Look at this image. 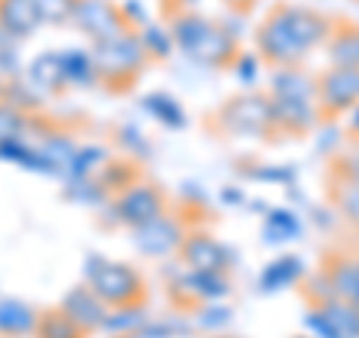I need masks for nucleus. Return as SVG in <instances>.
I'll return each mask as SVG.
<instances>
[{"label": "nucleus", "instance_id": "nucleus-18", "mask_svg": "<svg viewBox=\"0 0 359 338\" xmlns=\"http://www.w3.org/2000/svg\"><path fill=\"white\" fill-rule=\"evenodd\" d=\"M33 335H36V338H84L87 332L63 309H51V311L39 314Z\"/></svg>", "mask_w": 359, "mask_h": 338}, {"label": "nucleus", "instance_id": "nucleus-23", "mask_svg": "<svg viewBox=\"0 0 359 338\" xmlns=\"http://www.w3.org/2000/svg\"><path fill=\"white\" fill-rule=\"evenodd\" d=\"M192 290L198 299H219L228 294V281H224L222 273H192Z\"/></svg>", "mask_w": 359, "mask_h": 338}, {"label": "nucleus", "instance_id": "nucleus-24", "mask_svg": "<svg viewBox=\"0 0 359 338\" xmlns=\"http://www.w3.org/2000/svg\"><path fill=\"white\" fill-rule=\"evenodd\" d=\"M297 273H299V261H294V257H285V261L266 266L261 285L266 290H276V288H282V285H290V281L297 278Z\"/></svg>", "mask_w": 359, "mask_h": 338}, {"label": "nucleus", "instance_id": "nucleus-16", "mask_svg": "<svg viewBox=\"0 0 359 338\" xmlns=\"http://www.w3.org/2000/svg\"><path fill=\"white\" fill-rule=\"evenodd\" d=\"M39 314L18 299H0V332L4 335H27L36 330Z\"/></svg>", "mask_w": 359, "mask_h": 338}, {"label": "nucleus", "instance_id": "nucleus-5", "mask_svg": "<svg viewBox=\"0 0 359 338\" xmlns=\"http://www.w3.org/2000/svg\"><path fill=\"white\" fill-rule=\"evenodd\" d=\"M216 120L222 123L224 132L231 135H252V138H261V135L276 132L273 123V102L266 96H237L231 102H224L219 108Z\"/></svg>", "mask_w": 359, "mask_h": 338}, {"label": "nucleus", "instance_id": "nucleus-15", "mask_svg": "<svg viewBox=\"0 0 359 338\" xmlns=\"http://www.w3.org/2000/svg\"><path fill=\"white\" fill-rule=\"evenodd\" d=\"M314 309L332 323V330L341 338H359V309L356 306L330 294V297H320Z\"/></svg>", "mask_w": 359, "mask_h": 338}, {"label": "nucleus", "instance_id": "nucleus-13", "mask_svg": "<svg viewBox=\"0 0 359 338\" xmlns=\"http://www.w3.org/2000/svg\"><path fill=\"white\" fill-rule=\"evenodd\" d=\"M42 25L36 0H0V30L13 39H25Z\"/></svg>", "mask_w": 359, "mask_h": 338}, {"label": "nucleus", "instance_id": "nucleus-26", "mask_svg": "<svg viewBox=\"0 0 359 338\" xmlns=\"http://www.w3.org/2000/svg\"><path fill=\"white\" fill-rule=\"evenodd\" d=\"M147 105H150L153 114H159L168 123V126H180V123H183V111H177V105L168 96H150Z\"/></svg>", "mask_w": 359, "mask_h": 338}, {"label": "nucleus", "instance_id": "nucleus-7", "mask_svg": "<svg viewBox=\"0 0 359 338\" xmlns=\"http://www.w3.org/2000/svg\"><path fill=\"white\" fill-rule=\"evenodd\" d=\"M72 21L93 42H105L111 36H120V33L132 30L129 15L120 6L111 4V0H78Z\"/></svg>", "mask_w": 359, "mask_h": 338}, {"label": "nucleus", "instance_id": "nucleus-9", "mask_svg": "<svg viewBox=\"0 0 359 338\" xmlns=\"http://www.w3.org/2000/svg\"><path fill=\"white\" fill-rule=\"evenodd\" d=\"M135 243H138V249L150 257H165L171 252H180V245H183V228H180V222L171 219V216H159L147 224H141V228L132 231Z\"/></svg>", "mask_w": 359, "mask_h": 338}, {"label": "nucleus", "instance_id": "nucleus-3", "mask_svg": "<svg viewBox=\"0 0 359 338\" xmlns=\"http://www.w3.org/2000/svg\"><path fill=\"white\" fill-rule=\"evenodd\" d=\"M150 60V51L144 45L141 33H120L105 42H96L93 51V66L99 81H105L111 90H126L138 81V72L144 69V63Z\"/></svg>", "mask_w": 359, "mask_h": 338}, {"label": "nucleus", "instance_id": "nucleus-22", "mask_svg": "<svg viewBox=\"0 0 359 338\" xmlns=\"http://www.w3.org/2000/svg\"><path fill=\"white\" fill-rule=\"evenodd\" d=\"M27 129V120L21 114V108L13 99H0V144L21 138Z\"/></svg>", "mask_w": 359, "mask_h": 338}, {"label": "nucleus", "instance_id": "nucleus-10", "mask_svg": "<svg viewBox=\"0 0 359 338\" xmlns=\"http://www.w3.org/2000/svg\"><path fill=\"white\" fill-rule=\"evenodd\" d=\"M330 294L359 309V255H330L320 269Z\"/></svg>", "mask_w": 359, "mask_h": 338}, {"label": "nucleus", "instance_id": "nucleus-11", "mask_svg": "<svg viewBox=\"0 0 359 338\" xmlns=\"http://www.w3.org/2000/svg\"><path fill=\"white\" fill-rule=\"evenodd\" d=\"M180 257L192 273H224L228 255L210 234H189L180 245Z\"/></svg>", "mask_w": 359, "mask_h": 338}, {"label": "nucleus", "instance_id": "nucleus-17", "mask_svg": "<svg viewBox=\"0 0 359 338\" xmlns=\"http://www.w3.org/2000/svg\"><path fill=\"white\" fill-rule=\"evenodd\" d=\"M330 198L341 216L359 228V180L330 174Z\"/></svg>", "mask_w": 359, "mask_h": 338}, {"label": "nucleus", "instance_id": "nucleus-1", "mask_svg": "<svg viewBox=\"0 0 359 338\" xmlns=\"http://www.w3.org/2000/svg\"><path fill=\"white\" fill-rule=\"evenodd\" d=\"M330 18L309 6L278 4L257 27V51L273 66H297L318 42L327 39Z\"/></svg>", "mask_w": 359, "mask_h": 338}, {"label": "nucleus", "instance_id": "nucleus-28", "mask_svg": "<svg viewBox=\"0 0 359 338\" xmlns=\"http://www.w3.org/2000/svg\"><path fill=\"white\" fill-rule=\"evenodd\" d=\"M306 323H309V330L314 332V338H341L339 332L332 330V323H330L327 318H323V314H320L318 309H311V311H309Z\"/></svg>", "mask_w": 359, "mask_h": 338}, {"label": "nucleus", "instance_id": "nucleus-21", "mask_svg": "<svg viewBox=\"0 0 359 338\" xmlns=\"http://www.w3.org/2000/svg\"><path fill=\"white\" fill-rule=\"evenodd\" d=\"M60 60H63V75H66V81H72V84H93L96 81V66H93V54H84V51H78V48H69V51H63L60 54Z\"/></svg>", "mask_w": 359, "mask_h": 338}, {"label": "nucleus", "instance_id": "nucleus-4", "mask_svg": "<svg viewBox=\"0 0 359 338\" xmlns=\"http://www.w3.org/2000/svg\"><path fill=\"white\" fill-rule=\"evenodd\" d=\"M90 290L108 309H132V306H141L144 297H147L144 278L126 264H102L99 269H93Z\"/></svg>", "mask_w": 359, "mask_h": 338}, {"label": "nucleus", "instance_id": "nucleus-29", "mask_svg": "<svg viewBox=\"0 0 359 338\" xmlns=\"http://www.w3.org/2000/svg\"><path fill=\"white\" fill-rule=\"evenodd\" d=\"M231 9H237V13H249V9L255 6V0H228Z\"/></svg>", "mask_w": 359, "mask_h": 338}, {"label": "nucleus", "instance_id": "nucleus-20", "mask_svg": "<svg viewBox=\"0 0 359 338\" xmlns=\"http://www.w3.org/2000/svg\"><path fill=\"white\" fill-rule=\"evenodd\" d=\"M330 58L332 66H353V69H359V27L347 25L335 30V36L330 39Z\"/></svg>", "mask_w": 359, "mask_h": 338}, {"label": "nucleus", "instance_id": "nucleus-12", "mask_svg": "<svg viewBox=\"0 0 359 338\" xmlns=\"http://www.w3.org/2000/svg\"><path fill=\"white\" fill-rule=\"evenodd\" d=\"M60 309L69 314V318L81 326L84 332H93V330H99V326L108 323V306L93 294V290H90V285L87 288H75L72 294L60 302Z\"/></svg>", "mask_w": 359, "mask_h": 338}, {"label": "nucleus", "instance_id": "nucleus-30", "mask_svg": "<svg viewBox=\"0 0 359 338\" xmlns=\"http://www.w3.org/2000/svg\"><path fill=\"white\" fill-rule=\"evenodd\" d=\"M347 129H351L353 138H359V105L353 108V114H351V123H347Z\"/></svg>", "mask_w": 359, "mask_h": 338}, {"label": "nucleus", "instance_id": "nucleus-31", "mask_svg": "<svg viewBox=\"0 0 359 338\" xmlns=\"http://www.w3.org/2000/svg\"><path fill=\"white\" fill-rule=\"evenodd\" d=\"M0 99H6V81L0 78Z\"/></svg>", "mask_w": 359, "mask_h": 338}, {"label": "nucleus", "instance_id": "nucleus-2", "mask_svg": "<svg viewBox=\"0 0 359 338\" xmlns=\"http://www.w3.org/2000/svg\"><path fill=\"white\" fill-rule=\"evenodd\" d=\"M171 36L189 58L198 60L201 66H210V69L228 66L233 60V51H237L228 33L207 21L204 15H198L195 9H180L174 15Z\"/></svg>", "mask_w": 359, "mask_h": 338}, {"label": "nucleus", "instance_id": "nucleus-19", "mask_svg": "<svg viewBox=\"0 0 359 338\" xmlns=\"http://www.w3.org/2000/svg\"><path fill=\"white\" fill-rule=\"evenodd\" d=\"M30 84L36 90H42V93H54V90H60L66 84L60 54H42V58L30 66Z\"/></svg>", "mask_w": 359, "mask_h": 338}, {"label": "nucleus", "instance_id": "nucleus-14", "mask_svg": "<svg viewBox=\"0 0 359 338\" xmlns=\"http://www.w3.org/2000/svg\"><path fill=\"white\" fill-rule=\"evenodd\" d=\"M273 96L276 99H297V102H318V81L309 78L306 72L294 69V66H287V69L276 72V78H273Z\"/></svg>", "mask_w": 359, "mask_h": 338}, {"label": "nucleus", "instance_id": "nucleus-32", "mask_svg": "<svg viewBox=\"0 0 359 338\" xmlns=\"http://www.w3.org/2000/svg\"><path fill=\"white\" fill-rule=\"evenodd\" d=\"M192 4H195V0H180V9H189Z\"/></svg>", "mask_w": 359, "mask_h": 338}, {"label": "nucleus", "instance_id": "nucleus-6", "mask_svg": "<svg viewBox=\"0 0 359 338\" xmlns=\"http://www.w3.org/2000/svg\"><path fill=\"white\" fill-rule=\"evenodd\" d=\"M359 105V69L353 66H332L318 78V108L320 117H339L347 108Z\"/></svg>", "mask_w": 359, "mask_h": 338}, {"label": "nucleus", "instance_id": "nucleus-27", "mask_svg": "<svg viewBox=\"0 0 359 338\" xmlns=\"http://www.w3.org/2000/svg\"><path fill=\"white\" fill-rule=\"evenodd\" d=\"M332 174H341V177H351V180H359V147L339 156L332 162Z\"/></svg>", "mask_w": 359, "mask_h": 338}, {"label": "nucleus", "instance_id": "nucleus-8", "mask_svg": "<svg viewBox=\"0 0 359 338\" xmlns=\"http://www.w3.org/2000/svg\"><path fill=\"white\" fill-rule=\"evenodd\" d=\"M117 216L123 224H129V228H141V224H147L153 219L165 216V198L162 191L156 189L153 183H129L123 186L120 198H117Z\"/></svg>", "mask_w": 359, "mask_h": 338}, {"label": "nucleus", "instance_id": "nucleus-25", "mask_svg": "<svg viewBox=\"0 0 359 338\" xmlns=\"http://www.w3.org/2000/svg\"><path fill=\"white\" fill-rule=\"evenodd\" d=\"M78 0H36V9L42 21H51V25H63V21H72Z\"/></svg>", "mask_w": 359, "mask_h": 338}]
</instances>
